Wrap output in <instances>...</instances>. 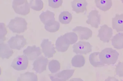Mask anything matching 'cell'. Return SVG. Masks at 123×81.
<instances>
[{"instance_id":"6da1fadb","label":"cell","mask_w":123,"mask_h":81,"mask_svg":"<svg viewBox=\"0 0 123 81\" xmlns=\"http://www.w3.org/2000/svg\"><path fill=\"white\" fill-rule=\"evenodd\" d=\"M119 54L115 50L111 48H107L100 53L101 61L105 64H114L118 59Z\"/></svg>"},{"instance_id":"7a4b0ae2","label":"cell","mask_w":123,"mask_h":81,"mask_svg":"<svg viewBox=\"0 0 123 81\" xmlns=\"http://www.w3.org/2000/svg\"><path fill=\"white\" fill-rule=\"evenodd\" d=\"M27 25L28 23L24 18L16 17L10 20L8 25V27L13 33L21 34L26 30Z\"/></svg>"},{"instance_id":"3957f363","label":"cell","mask_w":123,"mask_h":81,"mask_svg":"<svg viewBox=\"0 0 123 81\" xmlns=\"http://www.w3.org/2000/svg\"><path fill=\"white\" fill-rule=\"evenodd\" d=\"M30 5L27 0L13 1L12 8L16 14L21 15H28L30 12Z\"/></svg>"},{"instance_id":"277c9868","label":"cell","mask_w":123,"mask_h":81,"mask_svg":"<svg viewBox=\"0 0 123 81\" xmlns=\"http://www.w3.org/2000/svg\"><path fill=\"white\" fill-rule=\"evenodd\" d=\"M28 66V59L25 55L19 56L13 61L11 67L18 71L25 70Z\"/></svg>"},{"instance_id":"5b68a950","label":"cell","mask_w":123,"mask_h":81,"mask_svg":"<svg viewBox=\"0 0 123 81\" xmlns=\"http://www.w3.org/2000/svg\"><path fill=\"white\" fill-rule=\"evenodd\" d=\"M7 43L12 49L20 50L26 45L27 42L23 35L17 34L15 36L12 37Z\"/></svg>"},{"instance_id":"8992f818","label":"cell","mask_w":123,"mask_h":81,"mask_svg":"<svg viewBox=\"0 0 123 81\" xmlns=\"http://www.w3.org/2000/svg\"><path fill=\"white\" fill-rule=\"evenodd\" d=\"M73 52L78 54L86 55L91 52L92 46L88 42L79 41L73 46Z\"/></svg>"},{"instance_id":"52a82bcc","label":"cell","mask_w":123,"mask_h":81,"mask_svg":"<svg viewBox=\"0 0 123 81\" xmlns=\"http://www.w3.org/2000/svg\"><path fill=\"white\" fill-rule=\"evenodd\" d=\"M74 71V69L64 70L55 75L49 74V76L52 81H66L72 76Z\"/></svg>"},{"instance_id":"ba28073f","label":"cell","mask_w":123,"mask_h":81,"mask_svg":"<svg viewBox=\"0 0 123 81\" xmlns=\"http://www.w3.org/2000/svg\"><path fill=\"white\" fill-rule=\"evenodd\" d=\"M113 34V30L111 27L106 25L101 26L98 30V37L100 40L104 42L108 43L110 42Z\"/></svg>"},{"instance_id":"9c48e42d","label":"cell","mask_w":123,"mask_h":81,"mask_svg":"<svg viewBox=\"0 0 123 81\" xmlns=\"http://www.w3.org/2000/svg\"><path fill=\"white\" fill-rule=\"evenodd\" d=\"M41 46L42 48V52L46 57L51 58L53 57L54 55L56 53L53 45L48 39L43 40L41 44Z\"/></svg>"},{"instance_id":"30bf717a","label":"cell","mask_w":123,"mask_h":81,"mask_svg":"<svg viewBox=\"0 0 123 81\" xmlns=\"http://www.w3.org/2000/svg\"><path fill=\"white\" fill-rule=\"evenodd\" d=\"M41 53L40 48L39 47H37L35 45L28 46L23 51V54L27 57L29 60L37 59Z\"/></svg>"},{"instance_id":"8fae6325","label":"cell","mask_w":123,"mask_h":81,"mask_svg":"<svg viewBox=\"0 0 123 81\" xmlns=\"http://www.w3.org/2000/svg\"><path fill=\"white\" fill-rule=\"evenodd\" d=\"M48 61L47 58L43 56L38 57L34 61L33 69L37 73H42L46 70Z\"/></svg>"},{"instance_id":"7c38bea8","label":"cell","mask_w":123,"mask_h":81,"mask_svg":"<svg viewBox=\"0 0 123 81\" xmlns=\"http://www.w3.org/2000/svg\"><path fill=\"white\" fill-rule=\"evenodd\" d=\"M88 19L86 21L87 23L91 25L92 27L98 28L101 24V15L99 14L98 11L92 10L88 15Z\"/></svg>"},{"instance_id":"4fadbf2b","label":"cell","mask_w":123,"mask_h":81,"mask_svg":"<svg viewBox=\"0 0 123 81\" xmlns=\"http://www.w3.org/2000/svg\"><path fill=\"white\" fill-rule=\"evenodd\" d=\"M73 31L77 32L80 39L81 40H87L92 36V31L87 27L77 26L73 29Z\"/></svg>"},{"instance_id":"5bb4252c","label":"cell","mask_w":123,"mask_h":81,"mask_svg":"<svg viewBox=\"0 0 123 81\" xmlns=\"http://www.w3.org/2000/svg\"><path fill=\"white\" fill-rule=\"evenodd\" d=\"M71 5L73 11L79 14L87 10V3L86 0H74L71 3Z\"/></svg>"},{"instance_id":"9a60e30c","label":"cell","mask_w":123,"mask_h":81,"mask_svg":"<svg viewBox=\"0 0 123 81\" xmlns=\"http://www.w3.org/2000/svg\"><path fill=\"white\" fill-rule=\"evenodd\" d=\"M70 44L64 36H61L57 38L55 42V48L58 52H64L67 50Z\"/></svg>"},{"instance_id":"2e32d148","label":"cell","mask_w":123,"mask_h":81,"mask_svg":"<svg viewBox=\"0 0 123 81\" xmlns=\"http://www.w3.org/2000/svg\"><path fill=\"white\" fill-rule=\"evenodd\" d=\"M112 27L117 32L123 31V14H116L112 19Z\"/></svg>"},{"instance_id":"e0dca14e","label":"cell","mask_w":123,"mask_h":81,"mask_svg":"<svg viewBox=\"0 0 123 81\" xmlns=\"http://www.w3.org/2000/svg\"><path fill=\"white\" fill-rule=\"evenodd\" d=\"M12 49L9 45L4 42L0 43V57L2 59H8L11 57L13 53V51Z\"/></svg>"},{"instance_id":"ac0fdd59","label":"cell","mask_w":123,"mask_h":81,"mask_svg":"<svg viewBox=\"0 0 123 81\" xmlns=\"http://www.w3.org/2000/svg\"><path fill=\"white\" fill-rule=\"evenodd\" d=\"M99 52H94L90 55L89 61L94 67H99L105 66V64L101 61Z\"/></svg>"},{"instance_id":"d6986e66","label":"cell","mask_w":123,"mask_h":81,"mask_svg":"<svg viewBox=\"0 0 123 81\" xmlns=\"http://www.w3.org/2000/svg\"><path fill=\"white\" fill-rule=\"evenodd\" d=\"M96 5L102 11L109 10L112 6V0H95Z\"/></svg>"},{"instance_id":"ffe728a7","label":"cell","mask_w":123,"mask_h":81,"mask_svg":"<svg viewBox=\"0 0 123 81\" xmlns=\"http://www.w3.org/2000/svg\"><path fill=\"white\" fill-rule=\"evenodd\" d=\"M112 45L115 49H123V33H119L115 35L112 39Z\"/></svg>"},{"instance_id":"44dd1931","label":"cell","mask_w":123,"mask_h":81,"mask_svg":"<svg viewBox=\"0 0 123 81\" xmlns=\"http://www.w3.org/2000/svg\"><path fill=\"white\" fill-rule=\"evenodd\" d=\"M54 14L49 10H47L45 12H43L39 15L41 21L44 25L47 24L51 21L55 20Z\"/></svg>"},{"instance_id":"7402d4cb","label":"cell","mask_w":123,"mask_h":81,"mask_svg":"<svg viewBox=\"0 0 123 81\" xmlns=\"http://www.w3.org/2000/svg\"><path fill=\"white\" fill-rule=\"evenodd\" d=\"M85 58L83 55H78L73 57L71 60V64L74 67L81 68L85 64Z\"/></svg>"},{"instance_id":"603a6c76","label":"cell","mask_w":123,"mask_h":81,"mask_svg":"<svg viewBox=\"0 0 123 81\" xmlns=\"http://www.w3.org/2000/svg\"><path fill=\"white\" fill-rule=\"evenodd\" d=\"M18 81H37L38 77L36 74L33 73L26 72L24 74H21L17 79Z\"/></svg>"},{"instance_id":"cb8c5ba5","label":"cell","mask_w":123,"mask_h":81,"mask_svg":"<svg viewBox=\"0 0 123 81\" xmlns=\"http://www.w3.org/2000/svg\"><path fill=\"white\" fill-rule=\"evenodd\" d=\"M60 24L57 21H51L45 25V29L46 31L51 33H54L58 31Z\"/></svg>"},{"instance_id":"d4e9b609","label":"cell","mask_w":123,"mask_h":81,"mask_svg":"<svg viewBox=\"0 0 123 81\" xmlns=\"http://www.w3.org/2000/svg\"><path fill=\"white\" fill-rule=\"evenodd\" d=\"M72 18V15L68 11L62 12L59 15V21L62 24H69L71 21Z\"/></svg>"},{"instance_id":"484cf974","label":"cell","mask_w":123,"mask_h":81,"mask_svg":"<svg viewBox=\"0 0 123 81\" xmlns=\"http://www.w3.org/2000/svg\"><path fill=\"white\" fill-rule=\"evenodd\" d=\"M30 5L31 8L36 11H40L43 8V3L42 0H31Z\"/></svg>"},{"instance_id":"4316f807","label":"cell","mask_w":123,"mask_h":81,"mask_svg":"<svg viewBox=\"0 0 123 81\" xmlns=\"http://www.w3.org/2000/svg\"><path fill=\"white\" fill-rule=\"evenodd\" d=\"M48 67L50 72L54 73L60 70V64L57 60H52L49 62Z\"/></svg>"},{"instance_id":"83f0119b","label":"cell","mask_w":123,"mask_h":81,"mask_svg":"<svg viewBox=\"0 0 123 81\" xmlns=\"http://www.w3.org/2000/svg\"><path fill=\"white\" fill-rule=\"evenodd\" d=\"M70 45L75 43L78 40V36L74 32H70L65 34L64 35Z\"/></svg>"},{"instance_id":"f1b7e54d","label":"cell","mask_w":123,"mask_h":81,"mask_svg":"<svg viewBox=\"0 0 123 81\" xmlns=\"http://www.w3.org/2000/svg\"><path fill=\"white\" fill-rule=\"evenodd\" d=\"M7 29L5 27V25L3 23H0V43L3 42L6 40L5 37L6 34H7Z\"/></svg>"},{"instance_id":"f546056e","label":"cell","mask_w":123,"mask_h":81,"mask_svg":"<svg viewBox=\"0 0 123 81\" xmlns=\"http://www.w3.org/2000/svg\"><path fill=\"white\" fill-rule=\"evenodd\" d=\"M63 3V0H49V5L53 8H58Z\"/></svg>"},{"instance_id":"4dcf8cb0","label":"cell","mask_w":123,"mask_h":81,"mask_svg":"<svg viewBox=\"0 0 123 81\" xmlns=\"http://www.w3.org/2000/svg\"><path fill=\"white\" fill-rule=\"evenodd\" d=\"M115 72L119 77H123V62H120L117 65Z\"/></svg>"},{"instance_id":"1f68e13d","label":"cell","mask_w":123,"mask_h":81,"mask_svg":"<svg viewBox=\"0 0 123 81\" xmlns=\"http://www.w3.org/2000/svg\"><path fill=\"white\" fill-rule=\"evenodd\" d=\"M17 0H13V1H17Z\"/></svg>"},{"instance_id":"d6a6232c","label":"cell","mask_w":123,"mask_h":81,"mask_svg":"<svg viewBox=\"0 0 123 81\" xmlns=\"http://www.w3.org/2000/svg\"><path fill=\"white\" fill-rule=\"evenodd\" d=\"M121 1H122V3H123V0H121Z\"/></svg>"}]
</instances>
